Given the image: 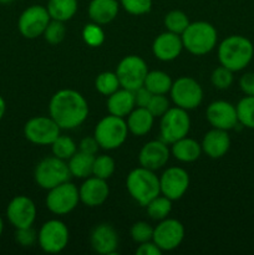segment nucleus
<instances>
[{
    "label": "nucleus",
    "instance_id": "43",
    "mask_svg": "<svg viewBox=\"0 0 254 255\" xmlns=\"http://www.w3.org/2000/svg\"><path fill=\"white\" fill-rule=\"evenodd\" d=\"M133 94H134V105H136V107H146L147 109V106H148L153 94H152L151 91H148L144 86H141L139 89L134 90Z\"/></svg>",
    "mask_w": 254,
    "mask_h": 255
},
{
    "label": "nucleus",
    "instance_id": "24",
    "mask_svg": "<svg viewBox=\"0 0 254 255\" xmlns=\"http://www.w3.org/2000/svg\"><path fill=\"white\" fill-rule=\"evenodd\" d=\"M107 110L110 115L119 117L128 116L129 112L136 107L133 91L127 89H119L107 99Z\"/></svg>",
    "mask_w": 254,
    "mask_h": 255
},
{
    "label": "nucleus",
    "instance_id": "20",
    "mask_svg": "<svg viewBox=\"0 0 254 255\" xmlns=\"http://www.w3.org/2000/svg\"><path fill=\"white\" fill-rule=\"evenodd\" d=\"M80 201L87 207H99L109 198L110 188L106 179L99 177H87L79 188Z\"/></svg>",
    "mask_w": 254,
    "mask_h": 255
},
{
    "label": "nucleus",
    "instance_id": "18",
    "mask_svg": "<svg viewBox=\"0 0 254 255\" xmlns=\"http://www.w3.org/2000/svg\"><path fill=\"white\" fill-rule=\"evenodd\" d=\"M169 159V149L166 142L149 141L143 144L138 154L139 166L151 171L162 168Z\"/></svg>",
    "mask_w": 254,
    "mask_h": 255
},
{
    "label": "nucleus",
    "instance_id": "46",
    "mask_svg": "<svg viewBox=\"0 0 254 255\" xmlns=\"http://www.w3.org/2000/svg\"><path fill=\"white\" fill-rule=\"evenodd\" d=\"M80 151L85 152V153L89 154H96L97 149H99V143H97L96 138L95 137H85L80 142Z\"/></svg>",
    "mask_w": 254,
    "mask_h": 255
},
{
    "label": "nucleus",
    "instance_id": "26",
    "mask_svg": "<svg viewBox=\"0 0 254 255\" xmlns=\"http://www.w3.org/2000/svg\"><path fill=\"white\" fill-rule=\"evenodd\" d=\"M171 152L174 158L178 159L179 162L191 163V162L197 161L203 151H202V146L196 139L188 138L186 136L172 143Z\"/></svg>",
    "mask_w": 254,
    "mask_h": 255
},
{
    "label": "nucleus",
    "instance_id": "9",
    "mask_svg": "<svg viewBox=\"0 0 254 255\" xmlns=\"http://www.w3.org/2000/svg\"><path fill=\"white\" fill-rule=\"evenodd\" d=\"M171 99L176 106L183 110L197 109L203 101V89L196 80L188 76H182L172 84Z\"/></svg>",
    "mask_w": 254,
    "mask_h": 255
},
{
    "label": "nucleus",
    "instance_id": "4",
    "mask_svg": "<svg viewBox=\"0 0 254 255\" xmlns=\"http://www.w3.org/2000/svg\"><path fill=\"white\" fill-rule=\"evenodd\" d=\"M183 47L196 56H202L216 47L218 34L211 22L194 21L189 22L187 29L181 35Z\"/></svg>",
    "mask_w": 254,
    "mask_h": 255
},
{
    "label": "nucleus",
    "instance_id": "49",
    "mask_svg": "<svg viewBox=\"0 0 254 255\" xmlns=\"http://www.w3.org/2000/svg\"><path fill=\"white\" fill-rule=\"evenodd\" d=\"M14 0H0V4H10V2H12Z\"/></svg>",
    "mask_w": 254,
    "mask_h": 255
},
{
    "label": "nucleus",
    "instance_id": "8",
    "mask_svg": "<svg viewBox=\"0 0 254 255\" xmlns=\"http://www.w3.org/2000/svg\"><path fill=\"white\" fill-rule=\"evenodd\" d=\"M147 74H148L147 64L142 57L137 55L125 56L119 62L116 69V75L121 87L131 91L143 86Z\"/></svg>",
    "mask_w": 254,
    "mask_h": 255
},
{
    "label": "nucleus",
    "instance_id": "16",
    "mask_svg": "<svg viewBox=\"0 0 254 255\" xmlns=\"http://www.w3.org/2000/svg\"><path fill=\"white\" fill-rule=\"evenodd\" d=\"M6 217L16 229L32 227L36 219V206L29 197L16 196L7 204Z\"/></svg>",
    "mask_w": 254,
    "mask_h": 255
},
{
    "label": "nucleus",
    "instance_id": "19",
    "mask_svg": "<svg viewBox=\"0 0 254 255\" xmlns=\"http://www.w3.org/2000/svg\"><path fill=\"white\" fill-rule=\"evenodd\" d=\"M183 50L181 35L166 31L159 34L152 44V52L161 61H173Z\"/></svg>",
    "mask_w": 254,
    "mask_h": 255
},
{
    "label": "nucleus",
    "instance_id": "2",
    "mask_svg": "<svg viewBox=\"0 0 254 255\" xmlns=\"http://www.w3.org/2000/svg\"><path fill=\"white\" fill-rule=\"evenodd\" d=\"M253 56V42L242 35H231L218 46L219 64L233 72L246 69L251 64Z\"/></svg>",
    "mask_w": 254,
    "mask_h": 255
},
{
    "label": "nucleus",
    "instance_id": "34",
    "mask_svg": "<svg viewBox=\"0 0 254 255\" xmlns=\"http://www.w3.org/2000/svg\"><path fill=\"white\" fill-rule=\"evenodd\" d=\"M95 87H96L97 91L100 92L104 96H110V95L114 94L115 91L121 87L119 81V77H117L116 72L111 71H105L101 72L99 76L95 80Z\"/></svg>",
    "mask_w": 254,
    "mask_h": 255
},
{
    "label": "nucleus",
    "instance_id": "32",
    "mask_svg": "<svg viewBox=\"0 0 254 255\" xmlns=\"http://www.w3.org/2000/svg\"><path fill=\"white\" fill-rule=\"evenodd\" d=\"M51 149L55 157L64 159V161L70 159L77 152V147L74 139L71 137L61 136V134L52 142Z\"/></svg>",
    "mask_w": 254,
    "mask_h": 255
},
{
    "label": "nucleus",
    "instance_id": "44",
    "mask_svg": "<svg viewBox=\"0 0 254 255\" xmlns=\"http://www.w3.org/2000/svg\"><path fill=\"white\" fill-rule=\"evenodd\" d=\"M239 87L246 96H254V72H247L239 79Z\"/></svg>",
    "mask_w": 254,
    "mask_h": 255
},
{
    "label": "nucleus",
    "instance_id": "6",
    "mask_svg": "<svg viewBox=\"0 0 254 255\" xmlns=\"http://www.w3.org/2000/svg\"><path fill=\"white\" fill-rule=\"evenodd\" d=\"M71 177L66 161L57 157H46L35 167L34 178L37 186L42 189H51L59 184L67 182Z\"/></svg>",
    "mask_w": 254,
    "mask_h": 255
},
{
    "label": "nucleus",
    "instance_id": "12",
    "mask_svg": "<svg viewBox=\"0 0 254 255\" xmlns=\"http://www.w3.org/2000/svg\"><path fill=\"white\" fill-rule=\"evenodd\" d=\"M50 20L51 17L46 7L42 5H31L20 14L17 29L25 39H36L44 34Z\"/></svg>",
    "mask_w": 254,
    "mask_h": 255
},
{
    "label": "nucleus",
    "instance_id": "15",
    "mask_svg": "<svg viewBox=\"0 0 254 255\" xmlns=\"http://www.w3.org/2000/svg\"><path fill=\"white\" fill-rule=\"evenodd\" d=\"M161 193L171 201H178L189 187V176L181 167H169L159 177Z\"/></svg>",
    "mask_w": 254,
    "mask_h": 255
},
{
    "label": "nucleus",
    "instance_id": "22",
    "mask_svg": "<svg viewBox=\"0 0 254 255\" xmlns=\"http://www.w3.org/2000/svg\"><path fill=\"white\" fill-rule=\"evenodd\" d=\"M201 146L202 151L211 158H222L231 148V137L228 131L219 128L211 129L204 134Z\"/></svg>",
    "mask_w": 254,
    "mask_h": 255
},
{
    "label": "nucleus",
    "instance_id": "7",
    "mask_svg": "<svg viewBox=\"0 0 254 255\" xmlns=\"http://www.w3.org/2000/svg\"><path fill=\"white\" fill-rule=\"evenodd\" d=\"M191 129V119L187 110L181 107H169L166 114L161 116L159 131H161L162 141L166 143H174L178 139L183 138L188 134Z\"/></svg>",
    "mask_w": 254,
    "mask_h": 255
},
{
    "label": "nucleus",
    "instance_id": "45",
    "mask_svg": "<svg viewBox=\"0 0 254 255\" xmlns=\"http://www.w3.org/2000/svg\"><path fill=\"white\" fill-rule=\"evenodd\" d=\"M162 253L163 252L157 247V244L153 241L141 243L138 248L136 249L137 255H162Z\"/></svg>",
    "mask_w": 254,
    "mask_h": 255
},
{
    "label": "nucleus",
    "instance_id": "40",
    "mask_svg": "<svg viewBox=\"0 0 254 255\" xmlns=\"http://www.w3.org/2000/svg\"><path fill=\"white\" fill-rule=\"evenodd\" d=\"M131 238L133 239V242L141 244L144 242L152 241V237H153V228L149 226L146 222H137L133 226L131 227Z\"/></svg>",
    "mask_w": 254,
    "mask_h": 255
},
{
    "label": "nucleus",
    "instance_id": "33",
    "mask_svg": "<svg viewBox=\"0 0 254 255\" xmlns=\"http://www.w3.org/2000/svg\"><path fill=\"white\" fill-rule=\"evenodd\" d=\"M163 21L167 31L174 32V34L178 35H182V32L189 25L188 16L182 10H171V11L166 14Z\"/></svg>",
    "mask_w": 254,
    "mask_h": 255
},
{
    "label": "nucleus",
    "instance_id": "35",
    "mask_svg": "<svg viewBox=\"0 0 254 255\" xmlns=\"http://www.w3.org/2000/svg\"><path fill=\"white\" fill-rule=\"evenodd\" d=\"M115 168H116V163H115L114 158L106 156V154H102V156L95 157L92 174L95 177H99V178L107 181L115 173Z\"/></svg>",
    "mask_w": 254,
    "mask_h": 255
},
{
    "label": "nucleus",
    "instance_id": "17",
    "mask_svg": "<svg viewBox=\"0 0 254 255\" xmlns=\"http://www.w3.org/2000/svg\"><path fill=\"white\" fill-rule=\"evenodd\" d=\"M206 117L213 128L224 129V131H229L234 128L237 124H239L236 106L223 100L209 104V106L207 107Z\"/></svg>",
    "mask_w": 254,
    "mask_h": 255
},
{
    "label": "nucleus",
    "instance_id": "36",
    "mask_svg": "<svg viewBox=\"0 0 254 255\" xmlns=\"http://www.w3.org/2000/svg\"><path fill=\"white\" fill-rule=\"evenodd\" d=\"M82 39L89 46L99 47L105 41V32L100 24L92 21L91 24H86L82 29Z\"/></svg>",
    "mask_w": 254,
    "mask_h": 255
},
{
    "label": "nucleus",
    "instance_id": "42",
    "mask_svg": "<svg viewBox=\"0 0 254 255\" xmlns=\"http://www.w3.org/2000/svg\"><path fill=\"white\" fill-rule=\"evenodd\" d=\"M147 109L154 117H161L169 109V101L164 95H153Z\"/></svg>",
    "mask_w": 254,
    "mask_h": 255
},
{
    "label": "nucleus",
    "instance_id": "48",
    "mask_svg": "<svg viewBox=\"0 0 254 255\" xmlns=\"http://www.w3.org/2000/svg\"><path fill=\"white\" fill-rule=\"evenodd\" d=\"M2 231H4V222H2V218L0 217V237H1Z\"/></svg>",
    "mask_w": 254,
    "mask_h": 255
},
{
    "label": "nucleus",
    "instance_id": "14",
    "mask_svg": "<svg viewBox=\"0 0 254 255\" xmlns=\"http://www.w3.org/2000/svg\"><path fill=\"white\" fill-rule=\"evenodd\" d=\"M183 239L184 227L177 219L166 218L163 221H159L156 228H153L152 241L162 252H171L178 248Z\"/></svg>",
    "mask_w": 254,
    "mask_h": 255
},
{
    "label": "nucleus",
    "instance_id": "23",
    "mask_svg": "<svg viewBox=\"0 0 254 255\" xmlns=\"http://www.w3.org/2000/svg\"><path fill=\"white\" fill-rule=\"evenodd\" d=\"M119 10L120 4L117 0H91L87 12L92 21L105 25L116 19Z\"/></svg>",
    "mask_w": 254,
    "mask_h": 255
},
{
    "label": "nucleus",
    "instance_id": "25",
    "mask_svg": "<svg viewBox=\"0 0 254 255\" xmlns=\"http://www.w3.org/2000/svg\"><path fill=\"white\" fill-rule=\"evenodd\" d=\"M154 116L146 107H134L127 116L128 132L134 136H144L151 131L153 126Z\"/></svg>",
    "mask_w": 254,
    "mask_h": 255
},
{
    "label": "nucleus",
    "instance_id": "27",
    "mask_svg": "<svg viewBox=\"0 0 254 255\" xmlns=\"http://www.w3.org/2000/svg\"><path fill=\"white\" fill-rule=\"evenodd\" d=\"M95 156L94 154L85 153V152L77 151L71 158L69 159L70 173L76 178H87L92 174V167H94Z\"/></svg>",
    "mask_w": 254,
    "mask_h": 255
},
{
    "label": "nucleus",
    "instance_id": "28",
    "mask_svg": "<svg viewBox=\"0 0 254 255\" xmlns=\"http://www.w3.org/2000/svg\"><path fill=\"white\" fill-rule=\"evenodd\" d=\"M77 6V0H49L46 9L52 20L65 22L75 16Z\"/></svg>",
    "mask_w": 254,
    "mask_h": 255
},
{
    "label": "nucleus",
    "instance_id": "37",
    "mask_svg": "<svg viewBox=\"0 0 254 255\" xmlns=\"http://www.w3.org/2000/svg\"><path fill=\"white\" fill-rule=\"evenodd\" d=\"M42 35H44L45 40H46L49 44H60V42L65 39V36H66V27H65L64 21L51 19Z\"/></svg>",
    "mask_w": 254,
    "mask_h": 255
},
{
    "label": "nucleus",
    "instance_id": "29",
    "mask_svg": "<svg viewBox=\"0 0 254 255\" xmlns=\"http://www.w3.org/2000/svg\"><path fill=\"white\" fill-rule=\"evenodd\" d=\"M172 84L173 81L168 74L159 70H153L148 71L143 86L153 95H166L171 90Z\"/></svg>",
    "mask_w": 254,
    "mask_h": 255
},
{
    "label": "nucleus",
    "instance_id": "11",
    "mask_svg": "<svg viewBox=\"0 0 254 255\" xmlns=\"http://www.w3.org/2000/svg\"><path fill=\"white\" fill-rule=\"evenodd\" d=\"M80 202L79 189L71 182H64L49 189L46 196V207L51 213L65 216L74 211Z\"/></svg>",
    "mask_w": 254,
    "mask_h": 255
},
{
    "label": "nucleus",
    "instance_id": "41",
    "mask_svg": "<svg viewBox=\"0 0 254 255\" xmlns=\"http://www.w3.org/2000/svg\"><path fill=\"white\" fill-rule=\"evenodd\" d=\"M15 241L19 246L24 248L32 247L37 242V233L32 229V227L27 228H17L15 232Z\"/></svg>",
    "mask_w": 254,
    "mask_h": 255
},
{
    "label": "nucleus",
    "instance_id": "5",
    "mask_svg": "<svg viewBox=\"0 0 254 255\" xmlns=\"http://www.w3.org/2000/svg\"><path fill=\"white\" fill-rule=\"evenodd\" d=\"M128 134V127L124 117L109 116L100 120L99 124L95 127L94 137L101 148L111 151L119 148L125 143Z\"/></svg>",
    "mask_w": 254,
    "mask_h": 255
},
{
    "label": "nucleus",
    "instance_id": "31",
    "mask_svg": "<svg viewBox=\"0 0 254 255\" xmlns=\"http://www.w3.org/2000/svg\"><path fill=\"white\" fill-rule=\"evenodd\" d=\"M238 122L247 128L254 129V96H244L236 106Z\"/></svg>",
    "mask_w": 254,
    "mask_h": 255
},
{
    "label": "nucleus",
    "instance_id": "47",
    "mask_svg": "<svg viewBox=\"0 0 254 255\" xmlns=\"http://www.w3.org/2000/svg\"><path fill=\"white\" fill-rule=\"evenodd\" d=\"M5 111H6V104H5V100L2 99V96L0 95V121H1L2 117H4Z\"/></svg>",
    "mask_w": 254,
    "mask_h": 255
},
{
    "label": "nucleus",
    "instance_id": "3",
    "mask_svg": "<svg viewBox=\"0 0 254 255\" xmlns=\"http://www.w3.org/2000/svg\"><path fill=\"white\" fill-rule=\"evenodd\" d=\"M126 187L129 196L142 207H146L154 197L161 193L159 178L154 174V171L144 167H137L129 172L126 179Z\"/></svg>",
    "mask_w": 254,
    "mask_h": 255
},
{
    "label": "nucleus",
    "instance_id": "39",
    "mask_svg": "<svg viewBox=\"0 0 254 255\" xmlns=\"http://www.w3.org/2000/svg\"><path fill=\"white\" fill-rule=\"evenodd\" d=\"M120 4L131 15H144L152 9V0H120Z\"/></svg>",
    "mask_w": 254,
    "mask_h": 255
},
{
    "label": "nucleus",
    "instance_id": "1",
    "mask_svg": "<svg viewBox=\"0 0 254 255\" xmlns=\"http://www.w3.org/2000/svg\"><path fill=\"white\" fill-rule=\"evenodd\" d=\"M50 117L61 129L81 126L89 116V105L80 92L64 89L52 95L49 104Z\"/></svg>",
    "mask_w": 254,
    "mask_h": 255
},
{
    "label": "nucleus",
    "instance_id": "10",
    "mask_svg": "<svg viewBox=\"0 0 254 255\" xmlns=\"http://www.w3.org/2000/svg\"><path fill=\"white\" fill-rule=\"evenodd\" d=\"M69 237V229L64 222L51 219L45 222L40 228L37 233V243L45 253H60L67 247Z\"/></svg>",
    "mask_w": 254,
    "mask_h": 255
},
{
    "label": "nucleus",
    "instance_id": "30",
    "mask_svg": "<svg viewBox=\"0 0 254 255\" xmlns=\"http://www.w3.org/2000/svg\"><path fill=\"white\" fill-rule=\"evenodd\" d=\"M147 213L153 221H163L172 211V201L166 196H157L146 206Z\"/></svg>",
    "mask_w": 254,
    "mask_h": 255
},
{
    "label": "nucleus",
    "instance_id": "13",
    "mask_svg": "<svg viewBox=\"0 0 254 255\" xmlns=\"http://www.w3.org/2000/svg\"><path fill=\"white\" fill-rule=\"evenodd\" d=\"M59 125L46 116H36L30 119L24 126V136L29 142L40 146L51 144L60 136Z\"/></svg>",
    "mask_w": 254,
    "mask_h": 255
},
{
    "label": "nucleus",
    "instance_id": "21",
    "mask_svg": "<svg viewBox=\"0 0 254 255\" xmlns=\"http://www.w3.org/2000/svg\"><path fill=\"white\" fill-rule=\"evenodd\" d=\"M91 247L96 253L102 255L115 254L119 247V234L116 229L107 223L97 226L90 237Z\"/></svg>",
    "mask_w": 254,
    "mask_h": 255
},
{
    "label": "nucleus",
    "instance_id": "38",
    "mask_svg": "<svg viewBox=\"0 0 254 255\" xmlns=\"http://www.w3.org/2000/svg\"><path fill=\"white\" fill-rule=\"evenodd\" d=\"M233 71L224 66H218L213 70L211 76V81L213 86L218 90H227L233 84Z\"/></svg>",
    "mask_w": 254,
    "mask_h": 255
}]
</instances>
